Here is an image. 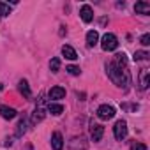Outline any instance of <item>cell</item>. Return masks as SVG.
<instances>
[{
    "label": "cell",
    "instance_id": "1",
    "mask_svg": "<svg viewBox=\"0 0 150 150\" xmlns=\"http://www.w3.org/2000/svg\"><path fill=\"white\" fill-rule=\"evenodd\" d=\"M106 72H108V78L117 87H124L125 88L129 85V72H127V69H120L118 65L110 62V64H106Z\"/></svg>",
    "mask_w": 150,
    "mask_h": 150
},
{
    "label": "cell",
    "instance_id": "2",
    "mask_svg": "<svg viewBox=\"0 0 150 150\" xmlns=\"http://www.w3.org/2000/svg\"><path fill=\"white\" fill-rule=\"evenodd\" d=\"M117 46H118V39H117L115 34H104V35H103V39H101V48H103L104 51H113V50H117Z\"/></svg>",
    "mask_w": 150,
    "mask_h": 150
},
{
    "label": "cell",
    "instance_id": "3",
    "mask_svg": "<svg viewBox=\"0 0 150 150\" xmlns=\"http://www.w3.org/2000/svg\"><path fill=\"white\" fill-rule=\"evenodd\" d=\"M97 117L101 120H110V118L115 117V108L110 106V104H103V106L97 108Z\"/></svg>",
    "mask_w": 150,
    "mask_h": 150
},
{
    "label": "cell",
    "instance_id": "4",
    "mask_svg": "<svg viewBox=\"0 0 150 150\" xmlns=\"http://www.w3.org/2000/svg\"><path fill=\"white\" fill-rule=\"evenodd\" d=\"M113 134H115V138H117L118 141H122V139L127 136V124H125L124 120H118V122L115 124V127H113Z\"/></svg>",
    "mask_w": 150,
    "mask_h": 150
},
{
    "label": "cell",
    "instance_id": "5",
    "mask_svg": "<svg viewBox=\"0 0 150 150\" xmlns=\"http://www.w3.org/2000/svg\"><path fill=\"white\" fill-rule=\"evenodd\" d=\"M69 150H87V141L83 136H76V138H72L71 143H69Z\"/></svg>",
    "mask_w": 150,
    "mask_h": 150
},
{
    "label": "cell",
    "instance_id": "6",
    "mask_svg": "<svg viewBox=\"0 0 150 150\" xmlns=\"http://www.w3.org/2000/svg\"><path fill=\"white\" fill-rule=\"evenodd\" d=\"M80 16H81V20H83L85 23H90V21L94 20V11H92V7H90L88 4L81 6V9H80Z\"/></svg>",
    "mask_w": 150,
    "mask_h": 150
},
{
    "label": "cell",
    "instance_id": "7",
    "mask_svg": "<svg viewBox=\"0 0 150 150\" xmlns=\"http://www.w3.org/2000/svg\"><path fill=\"white\" fill-rule=\"evenodd\" d=\"M148 85H150V71L148 69H141V72H139V88L146 90Z\"/></svg>",
    "mask_w": 150,
    "mask_h": 150
},
{
    "label": "cell",
    "instance_id": "8",
    "mask_svg": "<svg viewBox=\"0 0 150 150\" xmlns=\"http://www.w3.org/2000/svg\"><path fill=\"white\" fill-rule=\"evenodd\" d=\"M44 117H46V110L44 108H35L34 110V113H32V118H30V122H32V125H35V124H39V122H42L44 120Z\"/></svg>",
    "mask_w": 150,
    "mask_h": 150
},
{
    "label": "cell",
    "instance_id": "9",
    "mask_svg": "<svg viewBox=\"0 0 150 150\" xmlns=\"http://www.w3.org/2000/svg\"><path fill=\"white\" fill-rule=\"evenodd\" d=\"M103 134H104V127H103V125L94 124V125L90 127V136H92V139H94V141H101Z\"/></svg>",
    "mask_w": 150,
    "mask_h": 150
},
{
    "label": "cell",
    "instance_id": "10",
    "mask_svg": "<svg viewBox=\"0 0 150 150\" xmlns=\"http://www.w3.org/2000/svg\"><path fill=\"white\" fill-rule=\"evenodd\" d=\"M51 148L53 150H62L64 148V138L60 132H53L51 136Z\"/></svg>",
    "mask_w": 150,
    "mask_h": 150
},
{
    "label": "cell",
    "instance_id": "11",
    "mask_svg": "<svg viewBox=\"0 0 150 150\" xmlns=\"http://www.w3.org/2000/svg\"><path fill=\"white\" fill-rule=\"evenodd\" d=\"M48 96H50V99H53V101L64 99V97H65V88H62V87H53Z\"/></svg>",
    "mask_w": 150,
    "mask_h": 150
},
{
    "label": "cell",
    "instance_id": "12",
    "mask_svg": "<svg viewBox=\"0 0 150 150\" xmlns=\"http://www.w3.org/2000/svg\"><path fill=\"white\" fill-rule=\"evenodd\" d=\"M62 55H64L67 60H76V58H78V53L74 51V48L69 46V44H64V46H62Z\"/></svg>",
    "mask_w": 150,
    "mask_h": 150
},
{
    "label": "cell",
    "instance_id": "13",
    "mask_svg": "<svg viewBox=\"0 0 150 150\" xmlns=\"http://www.w3.org/2000/svg\"><path fill=\"white\" fill-rule=\"evenodd\" d=\"M0 115L6 120H13L16 117V110L14 108H9V106H0Z\"/></svg>",
    "mask_w": 150,
    "mask_h": 150
},
{
    "label": "cell",
    "instance_id": "14",
    "mask_svg": "<svg viewBox=\"0 0 150 150\" xmlns=\"http://www.w3.org/2000/svg\"><path fill=\"white\" fill-rule=\"evenodd\" d=\"M134 11L138 14H150V4L148 2H138L134 6Z\"/></svg>",
    "mask_w": 150,
    "mask_h": 150
},
{
    "label": "cell",
    "instance_id": "15",
    "mask_svg": "<svg viewBox=\"0 0 150 150\" xmlns=\"http://www.w3.org/2000/svg\"><path fill=\"white\" fill-rule=\"evenodd\" d=\"M97 42H99V34H97L96 30H90V32L87 34V44H88L90 48H94Z\"/></svg>",
    "mask_w": 150,
    "mask_h": 150
},
{
    "label": "cell",
    "instance_id": "16",
    "mask_svg": "<svg viewBox=\"0 0 150 150\" xmlns=\"http://www.w3.org/2000/svg\"><path fill=\"white\" fill-rule=\"evenodd\" d=\"M115 65H118L120 69H125L127 67V57H125V53H117L115 55V62H113Z\"/></svg>",
    "mask_w": 150,
    "mask_h": 150
},
{
    "label": "cell",
    "instance_id": "17",
    "mask_svg": "<svg viewBox=\"0 0 150 150\" xmlns=\"http://www.w3.org/2000/svg\"><path fill=\"white\" fill-rule=\"evenodd\" d=\"M18 88H20V92H21L25 97H32V92H30V87H28V81H27V80H20Z\"/></svg>",
    "mask_w": 150,
    "mask_h": 150
},
{
    "label": "cell",
    "instance_id": "18",
    "mask_svg": "<svg viewBox=\"0 0 150 150\" xmlns=\"http://www.w3.org/2000/svg\"><path fill=\"white\" fill-rule=\"evenodd\" d=\"M48 111H50L51 115H62V111H64V106H62V104H57V103H50V106H48Z\"/></svg>",
    "mask_w": 150,
    "mask_h": 150
},
{
    "label": "cell",
    "instance_id": "19",
    "mask_svg": "<svg viewBox=\"0 0 150 150\" xmlns=\"http://www.w3.org/2000/svg\"><path fill=\"white\" fill-rule=\"evenodd\" d=\"M9 14H11V7H9V4L0 2V16H9Z\"/></svg>",
    "mask_w": 150,
    "mask_h": 150
},
{
    "label": "cell",
    "instance_id": "20",
    "mask_svg": "<svg viewBox=\"0 0 150 150\" xmlns=\"http://www.w3.org/2000/svg\"><path fill=\"white\" fill-rule=\"evenodd\" d=\"M132 58H134V62H141V60H146L148 58V53L146 51H136Z\"/></svg>",
    "mask_w": 150,
    "mask_h": 150
},
{
    "label": "cell",
    "instance_id": "21",
    "mask_svg": "<svg viewBox=\"0 0 150 150\" xmlns=\"http://www.w3.org/2000/svg\"><path fill=\"white\" fill-rule=\"evenodd\" d=\"M50 69H51V72H58V69H60V58H51Z\"/></svg>",
    "mask_w": 150,
    "mask_h": 150
},
{
    "label": "cell",
    "instance_id": "22",
    "mask_svg": "<svg viewBox=\"0 0 150 150\" xmlns=\"http://www.w3.org/2000/svg\"><path fill=\"white\" fill-rule=\"evenodd\" d=\"M65 71H67L69 74H72V76H78V74L81 72L78 65H67V69H65Z\"/></svg>",
    "mask_w": 150,
    "mask_h": 150
},
{
    "label": "cell",
    "instance_id": "23",
    "mask_svg": "<svg viewBox=\"0 0 150 150\" xmlns=\"http://www.w3.org/2000/svg\"><path fill=\"white\" fill-rule=\"evenodd\" d=\"M25 131H27V122H25V118H21V122H20V125H18V136L25 134Z\"/></svg>",
    "mask_w": 150,
    "mask_h": 150
},
{
    "label": "cell",
    "instance_id": "24",
    "mask_svg": "<svg viewBox=\"0 0 150 150\" xmlns=\"http://www.w3.org/2000/svg\"><path fill=\"white\" fill-rule=\"evenodd\" d=\"M131 150H146V145L145 143H132Z\"/></svg>",
    "mask_w": 150,
    "mask_h": 150
},
{
    "label": "cell",
    "instance_id": "25",
    "mask_svg": "<svg viewBox=\"0 0 150 150\" xmlns=\"http://www.w3.org/2000/svg\"><path fill=\"white\" fill-rule=\"evenodd\" d=\"M139 42H141L143 46H148V44H150V35H148V34H145V35H141V39H139Z\"/></svg>",
    "mask_w": 150,
    "mask_h": 150
}]
</instances>
